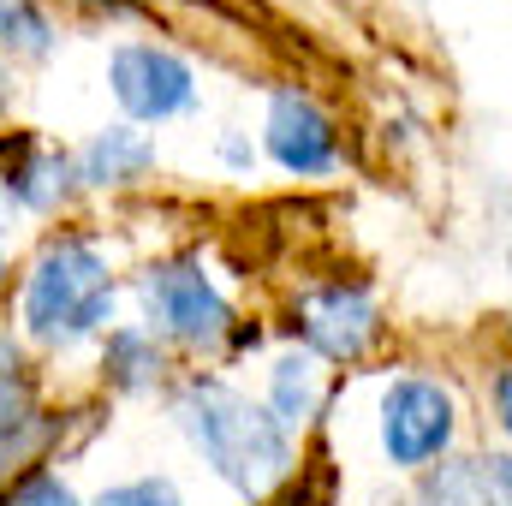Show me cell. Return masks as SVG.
Returning a JSON list of instances; mask_svg holds the SVG:
<instances>
[{
    "instance_id": "1",
    "label": "cell",
    "mask_w": 512,
    "mask_h": 506,
    "mask_svg": "<svg viewBox=\"0 0 512 506\" xmlns=\"http://www.w3.org/2000/svg\"><path fill=\"white\" fill-rule=\"evenodd\" d=\"M179 429L209 459V471L221 483H233L245 501H262L292 471V435L268 417V405L245 399L239 387H227V381H215V376L185 381V393H179Z\"/></svg>"
},
{
    "instance_id": "2",
    "label": "cell",
    "mask_w": 512,
    "mask_h": 506,
    "mask_svg": "<svg viewBox=\"0 0 512 506\" xmlns=\"http://www.w3.org/2000/svg\"><path fill=\"white\" fill-rule=\"evenodd\" d=\"M114 316V274L96 245L60 239L24 280V334L42 346H78Z\"/></svg>"
},
{
    "instance_id": "3",
    "label": "cell",
    "mask_w": 512,
    "mask_h": 506,
    "mask_svg": "<svg viewBox=\"0 0 512 506\" xmlns=\"http://www.w3.org/2000/svg\"><path fill=\"white\" fill-rule=\"evenodd\" d=\"M143 310L179 346H221L233 334V304L203 274V262H161V268H149L143 274Z\"/></svg>"
},
{
    "instance_id": "4",
    "label": "cell",
    "mask_w": 512,
    "mask_h": 506,
    "mask_svg": "<svg viewBox=\"0 0 512 506\" xmlns=\"http://www.w3.org/2000/svg\"><path fill=\"white\" fill-rule=\"evenodd\" d=\"M453 393L441 381L405 376L382 393V453L399 465V471H417L429 459H441L453 447Z\"/></svg>"
},
{
    "instance_id": "5",
    "label": "cell",
    "mask_w": 512,
    "mask_h": 506,
    "mask_svg": "<svg viewBox=\"0 0 512 506\" xmlns=\"http://www.w3.org/2000/svg\"><path fill=\"white\" fill-rule=\"evenodd\" d=\"M108 90H114V102L126 108L137 126H161V120H173V114H185V108L197 102L191 66H185L179 54L155 48V42H126V48H114V60H108Z\"/></svg>"
},
{
    "instance_id": "6",
    "label": "cell",
    "mask_w": 512,
    "mask_h": 506,
    "mask_svg": "<svg viewBox=\"0 0 512 506\" xmlns=\"http://www.w3.org/2000/svg\"><path fill=\"white\" fill-rule=\"evenodd\" d=\"M262 137H268V155H274L286 173H328L334 155H340L328 114H322L310 96H298V90H280V96L268 102V131H262Z\"/></svg>"
},
{
    "instance_id": "7",
    "label": "cell",
    "mask_w": 512,
    "mask_h": 506,
    "mask_svg": "<svg viewBox=\"0 0 512 506\" xmlns=\"http://www.w3.org/2000/svg\"><path fill=\"white\" fill-rule=\"evenodd\" d=\"M304 340L322 358H358L376 334V304L364 286H322L304 298Z\"/></svg>"
},
{
    "instance_id": "8",
    "label": "cell",
    "mask_w": 512,
    "mask_h": 506,
    "mask_svg": "<svg viewBox=\"0 0 512 506\" xmlns=\"http://www.w3.org/2000/svg\"><path fill=\"white\" fill-rule=\"evenodd\" d=\"M423 506H507V453H495V459H447L423 483Z\"/></svg>"
},
{
    "instance_id": "9",
    "label": "cell",
    "mask_w": 512,
    "mask_h": 506,
    "mask_svg": "<svg viewBox=\"0 0 512 506\" xmlns=\"http://www.w3.org/2000/svg\"><path fill=\"white\" fill-rule=\"evenodd\" d=\"M149 167H155V143L137 126H108L78 155V179L84 185H137Z\"/></svg>"
},
{
    "instance_id": "10",
    "label": "cell",
    "mask_w": 512,
    "mask_h": 506,
    "mask_svg": "<svg viewBox=\"0 0 512 506\" xmlns=\"http://www.w3.org/2000/svg\"><path fill=\"white\" fill-rule=\"evenodd\" d=\"M322 405V370H316V352H280L274 358V376H268V417L280 429H304Z\"/></svg>"
},
{
    "instance_id": "11",
    "label": "cell",
    "mask_w": 512,
    "mask_h": 506,
    "mask_svg": "<svg viewBox=\"0 0 512 506\" xmlns=\"http://www.w3.org/2000/svg\"><path fill=\"white\" fill-rule=\"evenodd\" d=\"M30 441H36V399H30L18 346L0 334V465H12Z\"/></svg>"
},
{
    "instance_id": "12",
    "label": "cell",
    "mask_w": 512,
    "mask_h": 506,
    "mask_svg": "<svg viewBox=\"0 0 512 506\" xmlns=\"http://www.w3.org/2000/svg\"><path fill=\"white\" fill-rule=\"evenodd\" d=\"M66 191H72V161L54 149H30L0 173V197H12L18 209H54Z\"/></svg>"
},
{
    "instance_id": "13",
    "label": "cell",
    "mask_w": 512,
    "mask_h": 506,
    "mask_svg": "<svg viewBox=\"0 0 512 506\" xmlns=\"http://www.w3.org/2000/svg\"><path fill=\"white\" fill-rule=\"evenodd\" d=\"M108 376H114V387H149V381L161 376V346H155V334L120 328V334L108 340Z\"/></svg>"
},
{
    "instance_id": "14",
    "label": "cell",
    "mask_w": 512,
    "mask_h": 506,
    "mask_svg": "<svg viewBox=\"0 0 512 506\" xmlns=\"http://www.w3.org/2000/svg\"><path fill=\"white\" fill-rule=\"evenodd\" d=\"M0 42L18 48V54H48L54 30H48V18L30 0H0Z\"/></svg>"
},
{
    "instance_id": "15",
    "label": "cell",
    "mask_w": 512,
    "mask_h": 506,
    "mask_svg": "<svg viewBox=\"0 0 512 506\" xmlns=\"http://www.w3.org/2000/svg\"><path fill=\"white\" fill-rule=\"evenodd\" d=\"M96 506H185V501H179V489H173L167 477H137V483H114V489H102Z\"/></svg>"
},
{
    "instance_id": "16",
    "label": "cell",
    "mask_w": 512,
    "mask_h": 506,
    "mask_svg": "<svg viewBox=\"0 0 512 506\" xmlns=\"http://www.w3.org/2000/svg\"><path fill=\"white\" fill-rule=\"evenodd\" d=\"M12 506H84V501H78L60 477H30V483L18 489V501H12Z\"/></svg>"
},
{
    "instance_id": "17",
    "label": "cell",
    "mask_w": 512,
    "mask_h": 506,
    "mask_svg": "<svg viewBox=\"0 0 512 506\" xmlns=\"http://www.w3.org/2000/svg\"><path fill=\"white\" fill-rule=\"evenodd\" d=\"M495 423H501V429L512 423V376H507V370L495 376Z\"/></svg>"
},
{
    "instance_id": "18",
    "label": "cell",
    "mask_w": 512,
    "mask_h": 506,
    "mask_svg": "<svg viewBox=\"0 0 512 506\" xmlns=\"http://www.w3.org/2000/svg\"><path fill=\"white\" fill-rule=\"evenodd\" d=\"M6 90H12V84H6V66H0V102H6Z\"/></svg>"
},
{
    "instance_id": "19",
    "label": "cell",
    "mask_w": 512,
    "mask_h": 506,
    "mask_svg": "<svg viewBox=\"0 0 512 506\" xmlns=\"http://www.w3.org/2000/svg\"><path fill=\"white\" fill-rule=\"evenodd\" d=\"M0 274H6V256H0Z\"/></svg>"
}]
</instances>
